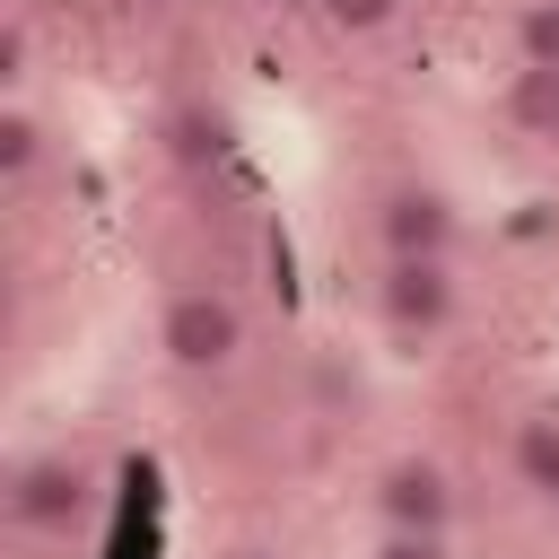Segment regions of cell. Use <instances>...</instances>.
I'll use <instances>...</instances> for the list:
<instances>
[{"instance_id": "1", "label": "cell", "mask_w": 559, "mask_h": 559, "mask_svg": "<svg viewBox=\"0 0 559 559\" xmlns=\"http://www.w3.org/2000/svg\"><path fill=\"white\" fill-rule=\"evenodd\" d=\"M157 349H166L183 376L227 367V358L245 349V314H236V297H227V288H175L166 314H157Z\"/></svg>"}, {"instance_id": "2", "label": "cell", "mask_w": 559, "mask_h": 559, "mask_svg": "<svg viewBox=\"0 0 559 559\" xmlns=\"http://www.w3.org/2000/svg\"><path fill=\"white\" fill-rule=\"evenodd\" d=\"M87 498H96V472H87L70 445L26 454V463L9 472V515H17L26 533H70V524L87 515Z\"/></svg>"}, {"instance_id": "3", "label": "cell", "mask_w": 559, "mask_h": 559, "mask_svg": "<svg viewBox=\"0 0 559 559\" xmlns=\"http://www.w3.org/2000/svg\"><path fill=\"white\" fill-rule=\"evenodd\" d=\"M376 306H384L393 332H445L454 323V271H445V253H384Z\"/></svg>"}, {"instance_id": "4", "label": "cell", "mask_w": 559, "mask_h": 559, "mask_svg": "<svg viewBox=\"0 0 559 559\" xmlns=\"http://www.w3.org/2000/svg\"><path fill=\"white\" fill-rule=\"evenodd\" d=\"M376 515H384L393 533H445V524H454V480H445V463H428V454L384 463V472H376Z\"/></svg>"}, {"instance_id": "5", "label": "cell", "mask_w": 559, "mask_h": 559, "mask_svg": "<svg viewBox=\"0 0 559 559\" xmlns=\"http://www.w3.org/2000/svg\"><path fill=\"white\" fill-rule=\"evenodd\" d=\"M376 236H384V253H445L454 245V201L437 183H402V192H384Z\"/></svg>"}, {"instance_id": "6", "label": "cell", "mask_w": 559, "mask_h": 559, "mask_svg": "<svg viewBox=\"0 0 559 559\" xmlns=\"http://www.w3.org/2000/svg\"><path fill=\"white\" fill-rule=\"evenodd\" d=\"M507 122H515L524 140H559V70L524 61V70L507 79Z\"/></svg>"}, {"instance_id": "7", "label": "cell", "mask_w": 559, "mask_h": 559, "mask_svg": "<svg viewBox=\"0 0 559 559\" xmlns=\"http://www.w3.org/2000/svg\"><path fill=\"white\" fill-rule=\"evenodd\" d=\"M515 480L533 498H559V419H515Z\"/></svg>"}, {"instance_id": "8", "label": "cell", "mask_w": 559, "mask_h": 559, "mask_svg": "<svg viewBox=\"0 0 559 559\" xmlns=\"http://www.w3.org/2000/svg\"><path fill=\"white\" fill-rule=\"evenodd\" d=\"M515 52L542 61V70H559V0H524L515 9Z\"/></svg>"}, {"instance_id": "9", "label": "cell", "mask_w": 559, "mask_h": 559, "mask_svg": "<svg viewBox=\"0 0 559 559\" xmlns=\"http://www.w3.org/2000/svg\"><path fill=\"white\" fill-rule=\"evenodd\" d=\"M44 157V122L26 105H0V175H26Z\"/></svg>"}, {"instance_id": "10", "label": "cell", "mask_w": 559, "mask_h": 559, "mask_svg": "<svg viewBox=\"0 0 559 559\" xmlns=\"http://www.w3.org/2000/svg\"><path fill=\"white\" fill-rule=\"evenodd\" d=\"M166 157H175V166L218 157V114H201V105H192V114H175V122H166Z\"/></svg>"}, {"instance_id": "11", "label": "cell", "mask_w": 559, "mask_h": 559, "mask_svg": "<svg viewBox=\"0 0 559 559\" xmlns=\"http://www.w3.org/2000/svg\"><path fill=\"white\" fill-rule=\"evenodd\" d=\"M314 9H323V26H341V35H376V26L402 17V0H314Z\"/></svg>"}, {"instance_id": "12", "label": "cell", "mask_w": 559, "mask_h": 559, "mask_svg": "<svg viewBox=\"0 0 559 559\" xmlns=\"http://www.w3.org/2000/svg\"><path fill=\"white\" fill-rule=\"evenodd\" d=\"M376 559H445V533H393V524H384Z\"/></svg>"}, {"instance_id": "13", "label": "cell", "mask_w": 559, "mask_h": 559, "mask_svg": "<svg viewBox=\"0 0 559 559\" xmlns=\"http://www.w3.org/2000/svg\"><path fill=\"white\" fill-rule=\"evenodd\" d=\"M26 70V26H0V79Z\"/></svg>"}, {"instance_id": "14", "label": "cell", "mask_w": 559, "mask_h": 559, "mask_svg": "<svg viewBox=\"0 0 559 559\" xmlns=\"http://www.w3.org/2000/svg\"><path fill=\"white\" fill-rule=\"evenodd\" d=\"M227 559H280V550H227Z\"/></svg>"}]
</instances>
